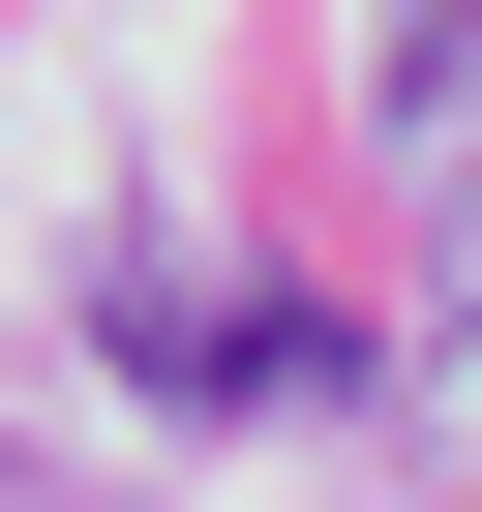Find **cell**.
<instances>
[{
	"instance_id": "obj_1",
	"label": "cell",
	"mask_w": 482,
	"mask_h": 512,
	"mask_svg": "<svg viewBox=\"0 0 482 512\" xmlns=\"http://www.w3.org/2000/svg\"><path fill=\"white\" fill-rule=\"evenodd\" d=\"M362 121H392V211H422V392L482 452V0H392L362 31Z\"/></svg>"
}]
</instances>
